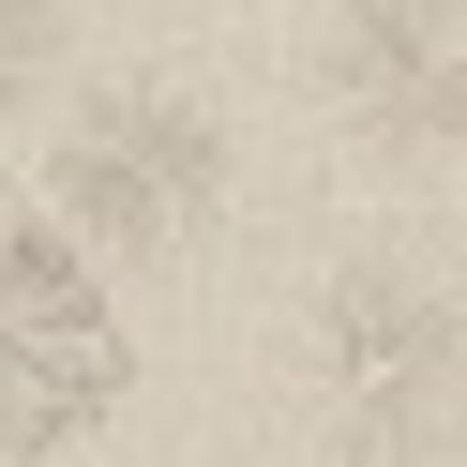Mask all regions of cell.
Returning <instances> with one entry per match:
<instances>
[{"mask_svg":"<svg viewBox=\"0 0 467 467\" xmlns=\"http://www.w3.org/2000/svg\"><path fill=\"white\" fill-rule=\"evenodd\" d=\"M317 392L347 437H437L452 407V317L407 272H332L317 286Z\"/></svg>","mask_w":467,"mask_h":467,"instance_id":"3","label":"cell"},{"mask_svg":"<svg viewBox=\"0 0 467 467\" xmlns=\"http://www.w3.org/2000/svg\"><path fill=\"white\" fill-rule=\"evenodd\" d=\"M121 377H136V332L106 302L76 212H16V242H0V437H16V467L76 452L121 407Z\"/></svg>","mask_w":467,"mask_h":467,"instance_id":"1","label":"cell"},{"mask_svg":"<svg viewBox=\"0 0 467 467\" xmlns=\"http://www.w3.org/2000/svg\"><path fill=\"white\" fill-rule=\"evenodd\" d=\"M61 212L76 226H106V242H182L196 212H212V182H226V151H212V121H196L182 91H106L91 121L61 136Z\"/></svg>","mask_w":467,"mask_h":467,"instance_id":"2","label":"cell"},{"mask_svg":"<svg viewBox=\"0 0 467 467\" xmlns=\"http://www.w3.org/2000/svg\"><path fill=\"white\" fill-rule=\"evenodd\" d=\"M332 106L392 151L467 136V0H332Z\"/></svg>","mask_w":467,"mask_h":467,"instance_id":"4","label":"cell"}]
</instances>
